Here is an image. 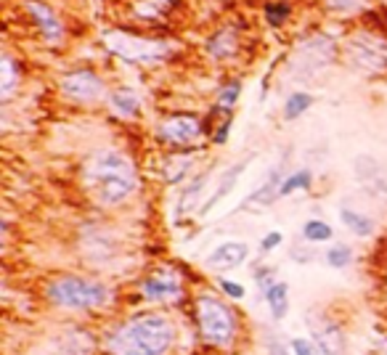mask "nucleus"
<instances>
[{
    "mask_svg": "<svg viewBox=\"0 0 387 355\" xmlns=\"http://www.w3.org/2000/svg\"><path fill=\"white\" fill-rule=\"evenodd\" d=\"M135 294L149 305H175L186 297V281L175 268H154L138 281Z\"/></svg>",
    "mask_w": 387,
    "mask_h": 355,
    "instance_id": "6",
    "label": "nucleus"
},
{
    "mask_svg": "<svg viewBox=\"0 0 387 355\" xmlns=\"http://www.w3.org/2000/svg\"><path fill=\"white\" fill-rule=\"evenodd\" d=\"M175 3H178V0H135L133 16L138 21H143V24H149V21H165L170 16Z\"/></svg>",
    "mask_w": 387,
    "mask_h": 355,
    "instance_id": "14",
    "label": "nucleus"
},
{
    "mask_svg": "<svg viewBox=\"0 0 387 355\" xmlns=\"http://www.w3.org/2000/svg\"><path fill=\"white\" fill-rule=\"evenodd\" d=\"M24 9H27L29 19L35 21V27H38L40 38H43L46 46L56 48L64 43V38H66L64 21H61V16H58L48 3H43V0H24Z\"/></svg>",
    "mask_w": 387,
    "mask_h": 355,
    "instance_id": "10",
    "label": "nucleus"
},
{
    "mask_svg": "<svg viewBox=\"0 0 387 355\" xmlns=\"http://www.w3.org/2000/svg\"><path fill=\"white\" fill-rule=\"evenodd\" d=\"M247 162H249V157H247V159H242V162H237V165H234V168H231V170H226V173H223V178H220V180H217L215 194H212V197L207 199V205H205V212H210V210H212V207H215V205H220V202H223V199H226L228 194H231V188L237 186V180H239V178H242V173H244Z\"/></svg>",
    "mask_w": 387,
    "mask_h": 355,
    "instance_id": "17",
    "label": "nucleus"
},
{
    "mask_svg": "<svg viewBox=\"0 0 387 355\" xmlns=\"http://www.w3.org/2000/svg\"><path fill=\"white\" fill-rule=\"evenodd\" d=\"M247 257H249V247L244 242H223L207 254L205 262L215 271H231V268L247 262Z\"/></svg>",
    "mask_w": 387,
    "mask_h": 355,
    "instance_id": "13",
    "label": "nucleus"
},
{
    "mask_svg": "<svg viewBox=\"0 0 387 355\" xmlns=\"http://www.w3.org/2000/svg\"><path fill=\"white\" fill-rule=\"evenodd\" d=\"M265 350H268V355H292L289 345H284L282 339H276V336H271V334L265 339Z\"/></svg>",
    "mask_w": 387,
    "mask_h": 355,
    "instance_id": "33",
    "label": "nucleus"
},
{
    "mask_svg": "<svg viewBox=\"0 0 387 355\" xmlns=\"http://www.w3.org/2000/svg\"><path fill=\"white\" fill-rule=\"evenodd\" d=\"M58 91L77 103H93L106 93L104 80L96 75L93 69H75V72H66L58 80Z\"/></svg>",
    "mask_w": 387,
    "mask_h": 355,
    "instance_id": "8",
    "label": "nucleus"
},
{
    "mask_svg": "<svg viewBox=\"0 0 387 355\" xmlns=\"http://www.w3.org/2000/svg\"><path fill=\"white\" fill-rule=\"evenodd\" d=\"M263 299L274 321H284L287 313H289V284L287 281H276L268 292H263Z\"/></svg>",
    "mask_w": 387,
    "mask_h": 355,
    "instance_id": "16",
    "label": "nucleus"
},
{
    "mask_svg": "<svg viewBox=\"0 0 387 355\" xmlns=\"http://www.w3.org/2000/svg\"><path fill=\"white\" fill-rule=\"evenodd\" d=\"M43 294L53 308L69 313H98L114 299L112 287L83 273H56L43 287Z\"/></svg>",
    "mask_w": 387,
    "mask_h": 355,
    "instance_id": "3",
    "label": "nucleus"
},
{
    "mask_svg": "<svg viewBox=\"0 0 387 355\" xmlns=\"http://www.w3.org/2000/svg\"><path fill=\"white\" fill-rule=\"evenodd\" d=\"M83 186L96 205L120 207L138 194L141 180L135 162L125 151L98 149L83 165Z\"/></svg>",
    "mask_w": 387,
    "mask_h": 355,
    "instance_id": "2",
    "label": "nucleus"
},
{
    "mask_svg": "<svg viewBox=\"0 0 387 355\" xmlns=\"http://www.w3.org/2000/svg\"><path fill=\"white\" fill-rule=\"evenodd\" d=\"M239 93H242V83H239V80H228V83L220 88V93H217L215 112H226V114L234 112V103L239 101Z\"/></svg>",
    "mask_w": 387,
    "mask_h": 355,
    "instance_id": "24",
    "label": "nucleus"
},
{
    "mask_svg": "<svg viewBox=\"0 0 387 355\" xmlns=\"http://www.w3.org/2000/svg\"><path fill=\"white\" fill-rule=\"evenodd\" d=\"M19 83H21V75H16V69H14V58L3 56V85H0V96H3V101H9Z\"/></svg>",
    "mask_w": 387,
    "mask_h": 355,
    "instance_id": "25",
    "label": "nucleus"
},
{
    "mask_svg": "<svg viewBox=\"0 0 387 355\" xmlns=\"http://www.w3.org/2000/svg\"><path fill=\"white\" fill-rule=\"evenodd\" d=\"M252 279L257 281V287H260V292H268L271 287H274L276 281V271L274 268H255V273H252Z\"/></svg>",
    "mask_w": 387,
    "mask_h": 355,
    "instance_id": "31",
    "label": "nucleus"
},
{
    "mask_svg": "<svg viewBox=\"0 0 387 355\" xmlns=\"http://www.w3.org/2000/svg\"><path fill=\"white\" fill-rule=\"evenodd\" d=\"M284 242V234L282 231H268V234L263 236V239H260V249H263V252H274L276 247H279V244Z\"/></svg>",
    "mask_w": 387,
    "mask_h": 355,
    "instance_id": "32",
    "label": "nucleus"
},
{
    "mask_svg": "<svg viewBox=\"0 0 387 355\" xmlns=\"http://www.w3.org/2000/svg\"><path fill=\"white\" fill-rule=\"evenodd\" d=\"M217 289L223 292L228 299H234V302H239V299L247 297L244 284H239V281H231V279H220V281H217Z\"/></svg>",
    "mask_w": 387,
    "mask_h": 355,
    "instance_id": "30",
    "label": "nucleus"
},
{
    "mask_svg": "<svg viewBox=\"0 0 387 355\" xmlns=\"http://www.w3.org/2000/svg\"><path fill=\"white\" fill-rule=\"evenodd\" d=\"M311 106H313V96L305 93V91H297V93H292L287 98V103H284V120L287 122L297 120V117H302Z\"/></svg>",
    "mask_w": 387,
    "mask_h": 355,
    "instance_id": "23",
    "label": "nucleus"
},
{
    "mask_svg": "<svg viewBox=\"0 0 387 355\" xmlns=\"http://www.w3.org/2000/svg\"><path fill=\"white\" fill-rule=\"evenodd\" d=\"M350 61L368 72H387V40L377 35H356L350 40Z\"/></svg>",
    "mask_w": 387,
    "mask_h": 355,
    "instance_id": "9",
    "label": "nucleus"
},
{
    "mask_svg": "<svg viewBox=\"0 0 387 355\" xmlns=\"http://www.w3.org/2000/svg\"><path fill=\"white\" fill-rule=\"evenodd\" d=\"M228 133H231V117H226V120L217 125V130L212 133V143H215V146H223L228 140Z\"/></svg>",
    "mask_w": 387,
    "mask_h": 355,
    "instance_id": "34",
    "label": "nucleus"
},
{
    "mask_svg": "<svg viewBox=\"0 0 387 355\" xmlns=\"http://www.w3.org/2000/svg\"><path fill=\"white\" fill-rule=\"evenodd\" d=\"M289 14H292V6L284 3V0H271V3H265V21L274 24V27H282L284 21L289 19Z\"/></svg>",
    "mask_w": 387,
    "mask_h": 355,
    "instance_id": "27",
    "label": "nucleus"
},
{
    "mask_svg": "<svg viewBox=\"0 0 387 355\" xmlns=\"http://www.w3.org/2000/svg\"><path fill=\"white\" fill-rule=\"evenodd\" d=\"M313 342L321 347L324 355H348V336L337 321L326 316H308Z\"/></svg>",
    "mask_w": 387,
    "mask_h": 355,
    "instance_id": "11",
    "label": "nucleus"
},
{
    "mask_svg": "<svg viewBox=\"0 0 387 355\" xmlns=\"http://www.w3.org/2000/svg\"><path fill=\"white\" fill-rule=\"evenodd\" d=\"M302 239L311 244H324V242H329V239H334V228H331L326 220L313 217V220H308V223L302 225Z\"/></svg>",
    "mask_w": 387,
    "mask_h": 355,
    "instance_id": "22",
    "label": "nucleus"
},
{
    "mask_svg": "<svg viewBox=\"0 0 387 355\" xmlns=\"http://www.w3.org/2000/svg\"><path fill=\"white\" fill-rule=\"evenodd\" d=\"M199 336L212 350H231L239 342V313L220 294L199 292L194 297Z\"/></svg>",
    "mask_w": 387,
    "mask_h": 355,
    "instance_id": "4",
    "label": "nucleus"
},
{
    "mask_svg": "<svg viewBox=\"0 0 387 355\" xmlns=\"http://www.w3.org/2000/svg\"><path fill=\"white\" fill-rule=\"evenodd\" d=\"M242 48V38H239V29L234 27H220L217 32H212L205 43V53L217 64H228L234 61Z\"/></svg>",
    "mask_w": 387,
    "mask_h": 355,
    "instance_id": "12",
    "label": "nucleus"
},
{
    "mask_svg": "<svg viewBox=\"0 0 387 355\" xmlns=\"http://www.w3.org/2000/svg\"><path fill=\"white\" fill-rule=\"evenodd\" d=\"M334 14H358L371 3V0H324Z\"/></svg>",
    "mask_w": 387,
    "mask_h": 355,
    "instance_id": "28",
    "label": "nucleus"
},
{
    "mask_svg": "<svg viewBox=\"0 0 387 355\" xmlns=\"http://www.w3.org/2000/svg\"><path fill=\"white\" fill-rule=\"evenodd\" d=\"M205 133V125L194 114H170L157 125V138L170 151H189Z\"/></svg>",
    "mask_w": 387,
    "mask_h": 355,
    "instance_id": "7",
    "label": "nucleus"
},
{
    "mask_svg": "<svg viewBox=\"0 0 387 355\" xmlns=\"http://www.w3.org/2000/svg\"><path fill=\"white\" fill-rule=\"evenodd\" d=\"M194 157L189 151H170V157L165 159V180L167 183H178L180 178H186L191 173Z\"/></svg>",
    "mask_w": 387,
    "mask_h": 355,
    "instance_id": "18",
    "label": "nucleus"
},
{
    "mask_svg": "<svg viewBox=\"0 0 387 355\" xmlns=\"http://www.w3.org/2000/svg\"><path fill=\"white\" fill-rule=\"evenodd\" d=\"M109 106L123 120H135L138 109H141V101H138V96L133 93L130 88H114L112 93H109Z\"/></svg>",
    "mask_w": 387,
    "mask_h": 355,
    "instance_id": "15",
    "label": "nucleus"
},
{
    "mask_svg": "<svg viewBox=\"0 0 387 355\" xmlns=\"http://www.w3.org/2000/svg\"><path fill=\"white\" fill-rule=\"evenodd\" d=\"M340 220L345 223V228H348V231H353V234L361 236V239H366V236L374 234V220H371L368 215H363V212H358V210L342 207Z\"/></svg>",
    "mask_w": 387,
    "mask_h": 355,
    "instance_id": "19",
    "label": "nucleus"
},
{
    "mask_svg": "<svg viewBox=\"0 0 387 355\" xmlns=\"http://www.w3.org/2000/svg\"><path fill=\"white\" fill-rule=\"evenodd\" d=\"M350 262H353V249H350L348 244H334L331 249H326V265L334 268V271L348 268Z\"/></svg>",
    "mask_w": 387,
    "mask_h": 355,
    "instance_id": "26",
    "label": "nucleus"
},
{
    "mask_svg": "<svg viewBox=\"0 0 387 355\" xmlns=\"http://www.w3.org/2000/svg\"><path fill=\"white\" fill-rule=\"evenodd\" d=\"M205 183H207V173L197 175L189 186L183 188V194H180V199H178V215H189L191 210L197 207L199 197L205 194Z\"/></svg>",
    "mask_w": 387,
    "mask_h": 355,
    "instance_id": "20",
    "label": "nucleus"
},
{
    "mask_svg": "<svg viewBox=\"0 0 387 355\" xmlns=\"http://www.w3.org/2000/svg\"><path fill=\"white\" fill-rule=\"evenodd\" d=\"M178 324L162 310H143L109 326L101 336L106 355H170Z\"/></svg>",
    "mask_w": 387,
    "mask_h": 355,
    "instance_id": "1",
    "label": "nucleus"
},
{
    "mask_svg": "<svg viewBox=\"0 0 387 355\" xmlns=\"http://www.w3.org/2000/svg\"><path fill=\"white\" fill-rule=\"evenodd\" d=\"M313 183V173L311 170H297V173H292V175H287L282 180V188H279V199L289 197V194H294V191H308Z\"/></svg>",
    "mask_w": 387,
    "mask_h": 355,
    "instance_id": "21",
    "label": "nucleus"
},
{
    "mask_svg": "<svg viewBox=\"0 0 387 355\" xmlns=\"http://www.w3.org/2000/svg\"><path fill=\"white\" fill-rule=\"evenodd\" d=\"M287 345H289L292 355H324L321 347L316 345L313 339H305V336H292Z\"/></svg>",
    "mask_w": 387,
    "mask_h": 355,
    "instance_id": "29",
    "label": "nucleus"
},
{
    "mask_svg": "<svg viewBox=\"0 0 387 355\" xmlns=\"http://www.w3.org/2000/svg\"><path fill=\"white\" fill-rule=\"evenodd\" d=\"M101 38H104L106 51L128 64H160V61H167L172 53L170 43L157 38H141L125 29H106Z\"/></svg>",
    "mask_w": 387,
    "mask_h": 355,
    "instance_id": "5",
    "label": "nucleus"
}]
</instances>
